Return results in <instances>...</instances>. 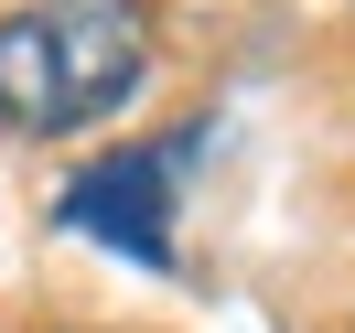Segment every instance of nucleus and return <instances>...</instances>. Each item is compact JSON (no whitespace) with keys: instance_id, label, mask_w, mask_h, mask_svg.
<instances>
[{"instance_id":"nucleus-1","label":"nucleus","mask_w":355,"mask_h":333,"mask_svg":"<svg viewBox=\"0 0 355 333\" xmlns=\"http://www.w3.org/2000/svg\"><path fill=\"white\" fill-rule=\"evenodd\" d=\"M151 75V22L140 0H22L0 22V129H87V118L130 108Z\"/></svg>"},{"instance_id":"nucleus-2","label":"nucleus","mask_w":355,"mask_h":333,"mask_svg":"<svg viewBox=\"0 0 355 333\" xmlns=\"http://www.w3.org/2000/svg\"><path fill=\"white\" fill-rule=\"evenodd\" d=\"M173 161H183V140L173 151H97L87 172L65 183L54 215H65L76 237L140 258V269H173Z\"/></svg>"}]
</instances>
